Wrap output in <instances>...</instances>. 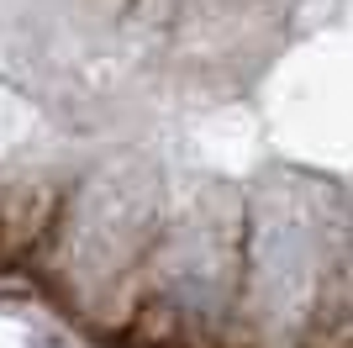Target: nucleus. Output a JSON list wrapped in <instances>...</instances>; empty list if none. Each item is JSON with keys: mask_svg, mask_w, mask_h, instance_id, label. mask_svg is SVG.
Segmentation results:
<instances>
[]
</instances>
